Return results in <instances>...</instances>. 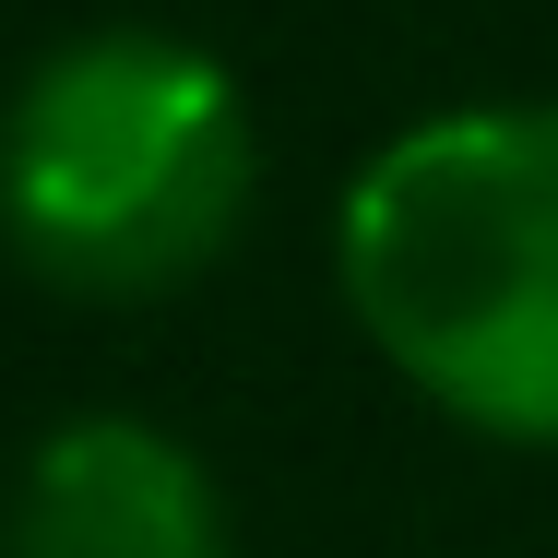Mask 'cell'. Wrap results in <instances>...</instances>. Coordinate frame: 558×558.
I'll return each instance as SVG.
<instances>
[{"label":"cell","instance_id":"cell-3","mask_svg":"<svg viewBox=\"0 0 558 558\" xmlns=\"http://www.w3.org/2000/svg\"><path fill=\"white\" fill-rule=\"evenodd\" d=\"M0 558H226V499L167 428L72 416L24 463Z\"/></svg>","mask_w":558,"mask_h":558},{"label":"cell","instance_id":"cell-1","mask_svg":"<svg viewBox=\"0 0 558 558\" xmlns=\"http://www.w3.org/2000/svg\"><path fill=\"white\" fill-rule=\"evenodd\" d=\"M344 310L475 440L558 451V96L392 131L333 226Z\"/></svg>","mask_w":558,"mask_h":558},{"label":"cell","instance_id":"cell-2","mask_svg":"<svg viewBox=\"0 0 558 558\" xmlns=\"http://www.w3.org/2000/svg\"><path fill=\"white\" fill-rule=\"evenodd\" d=\"M262 191V131L191 36H72L0 119V226L72 298H167Z\"/></svg>","mask_w":558,"mask_h":558}]
</instances>
